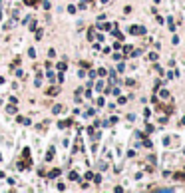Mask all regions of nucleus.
I'll return each mask as SVG.
<instances>
[{
  "label": "nucleus",
  "mask_w": 185,
  "mask_h": 193,
  "mask_svg": "<svg viewBox=\"0 0 185 193\" xmlns=\"http://www.w3.org/2000/svg\"><path fill=\"white\" fill-rule=\"evenodd\" d=\"M173 177L177 179V181H185V173H175Z\"/></svg>",
  "instance_id": "1"
},
{
  "label": "nucleus",
  "mask_w": 185,
  "mask_h": 193,
  "mask_svg": "<svg viewBox=\"0 0 185 193\" xmlns=\"http://www.w3.org/2000/svg\"><path fill=\"white\" fill-rule=\"evenodd\" d=\"M131 32H133V34H139V32H143V28H137V26H135V28H131Z\"/></svg>",
  "instance_id": "2"
}]
</instances>
